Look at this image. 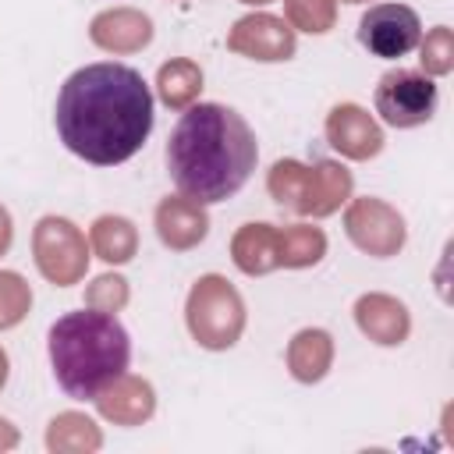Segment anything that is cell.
<instances>
[{"instance_id":"6da1fadb","label":"cell","mask_w":454,"mask_h":454,"mask_svg":"<svg viewBox=\"0 0 454 454\" xmlns=\"http://www.w3.org/2000/svg\"><path fill=\"white\" fill-rule=\"evenodd\" d=\"M53 121L74 156L96 167H117L131 160L153 131V92L128 64H85L60 85Z\"/></svg>"},{"instance_id":"7a4b0ae2","label":"cell","mask_w":454,"mask_h":454,"mask_svg":"<svg viewBox=\"0 0 454 454\" xmlns=\"http://www.w3.org/2000/svg\"><path fill=\"white\" fill-rule=\"evenodd\" d=\"M259 160L248 121L223 103H192L167 138V174L174 188L199 202H223L245 188Z\"/></svg>"},{"instance_id":"3957f363","label":"cell","mask_w":454,"mask_h":454,"mask_svg":"<svg viewBox=\"0 0 454 454\" xmlns=\"http://www.w3.org/2000/svg\"><path fill=\"white\" fill-rule=\"evenodd\" d=\"M50 362L60 390L74 401H96L128 372L131 340L114 312L82 309L50 326Z\"/></svg>"},{"instance_id":"277c9868","label":"cell","mask_w":454,"mask_h":454,"mask_svg":"<svg viewBox=\"0 0 454 454\" xmlns=\"http://www.w3.org/2000/svg\"><path fill=\"white\" fill-rule=\"evenodd\" d=\"M270 195L277 206L291 213H312L326 216L351 195V174L330 160H316L312 167L298 160H280L270 170Z\"/></svg>"},{"instance_id":"5b68a950","label":"cell","mask_w":454,"mask_h":454,"mask_svg":"<svg viewBox=\"0 0 454 454\" xmlns=\"http://www.w3.org/2000/svg\"><path fill=\"white\" fill-rule=\"evenodd\" d=\"M245 326V305L223 277H202L188 294V330L202 348H231Z\"/></svg>"},{"instance_id":"8992f818","label":"cell","mask_w":454,"mask_h":454,"mask_svg":"<svg viewBox=\"0 0 454 454\" xmlns=\"http://www.w3.org/2000/svg\"><path fill=\"white\" fill-rule=\"evenodd\" d=\"M372 103H376V114L390 128H419L436 114L440 92L426 71L397 67V71H387L380 78Z\"/></svg>"},{"instance_id":"52a82bcc","label":"cell","mask_w":454,"mask_h":454,"mask_svg":"<svg viewBox=\"0 0 454 454\" xmlns=\"http://www.w3.org/2000/svg\"><path fill=\"white\" fill-rule=\"evenodd\" d=\"M32 248H35V262H39V270H43L46 280H53L60 287L82 280L85 262H89V248H85V234L71 220H64V216H43L35 223Z\"/></svg>"},{"instance_id":"ba28073f","label":"cell","mask_w":454,"mask_h":454,"mask_svg":"<svg viewBox=\"0 0 454 454\" xmlns=\"http://www.w3.org/2000/svg\"><path fill=\"white\" fill-rule=\"evenodd\" d=\"M422 25L419 14L404 4H376L358 21V43L383 60H397L419 46Z\"/></svg>"},{"instance_id":"9c48e42d","label":"cell","mask_w":454,"mask_h":454,"mask_svg":"<svg viewBox=\"0 0 454 454\" xmlns=\"http://www.w3.org/2000/svg\"><path fill=\"white\" fill-rule=\"evenodd\" d=\"M344 223L348 238L369 255H394L404 245V220L380 199H355Z\"/></svg>"},{"instance_id":"30bf717a","label":"cell","mask_w":454,"mask_h":454,"mask_svg":"<svg viewBox=\"0 0 454 454\" xmlns=\"http://www.w3.org/2000/svg\"><path fill=\"white\" fill-rule=\"evenodd\" d=\"M227 46L252 60H287L294 53V28L273 14H248L231 28Z\"/></svg>"},{"instance_id":"8fae6325","label":"cell","mask_w":454,"mask_h":454,"mask_svg":"<svg viewBox=\"0 0 454 454\" xmlns=\"http://www.w3.org/2000/svg\"><path fill=\"white\" fill-rule=\"evenodd\" d=\"M326 138H330V145L337 153H344L351 160H369V156H376L383 149V135H380L376 121L355 103H340V106L330 110Z\"/></svg>"},{"instance_id":"7c38bea8","label":"cell","mask_w":454,"mask_h":454,"mask_svg":"<svg viewBox=\"0 0 454 454\" xmlns=\"http://www.w3.org/2000/svg\"><path fill=\"white\" fill-rule=\"evenodd\" d=\"M206 227H209V220H206L202 206L192 199H163L156 206V234L163 245H170L177 252L199 245L206 238Z\"/></svg>"},{"instance_id":"4fadbf2b","label":"cell","mask_w":454,"mask_h":454,"mask_svg":"<svg viewBox=\"0 0 454 454\" xmlns=\"http://www.w3.org/2000/svg\"><path fill=\"white\" fill-rule=\"evenodd\" d=\"M149 39H153V25L138 11H124V7L121 11H103L92 21V43L103 46V50H114V53L142 50Z\"/></svg>"},{"instance_id":"5bb4252c","label":"cell","mask_w":454,"mask_h":454,"mask_svg":"<svg viewBox=\"0 0 454 454\" xmlns=\"http://www.w3.org/2000/svg\"><path fill=\"white\" fill-rule=\"evenodd\" d=\"M355 319L362 326V333H369L376 344H401L408 337V312L401 301L387 298V294H365L355 305Z\"/></svg>"},{"instance_id":"9a60e30c","label":"cell","mask_w":454,"mask_h":454,"mask_svg":"<svg viewBox=\"0 0 454 454\" xmlns=\"http://www.w3.org/2000/svg\"><path fill=\"white\" fill-rule=\"evenodd\" d=\"M99 411L114 422H124V426H135L142 419L153 415V387L145 380H135V376H121L114 380L99 397H96Z\"/></svg>"},{"instance_id":"2e32d148","label":"cell","mask_w":454,"mask_h":454,"mask_svg":"<svg viewBox=\"0 0 454 454\" xmlns=\"http://www.w3.org/2000/svg\"><path fill=\"white\" fill-rule=\"evenodd\" d=\"M234 262L238 270L245 273H266L273 266H280V248H277V227L270 223H245L238 234H234Z\"/></svg>"},{"instance_id":"e0dca14e","label":"cell","mask_w":454,"mask_h":454,"mask_svg":"<svg viewBox=\"0 0 454 454\" xmlns=\"http://www.w3.org/2000/svg\"><path fill=\"white\" fill-rule=\"evenodd\" d=\"M330 355H333V348L323 330H301L287 348V365L298 380L312 383L330 369Z\"/></svg>"},{"instance_id":"ac0fdd59","label":"cell","mask_w":454,"mask_h":454,"mask_svg":"<svg viewBox=\"0 0 454 454\" xmlns=\"http://www.w3.org/2000/svg\"><path fill=\"white\" fill-rule=\"evenodd\" d=\"M92 248L106 262H128L138 248V234L124 216H99L92 223Z\"/></svg>"},{"instance_id":"d6986e66","label":"cell","mask_w":454,"mask_h":454,"mask_svg":"<svg viewBox=\"0 0 454 454\" xmlns=\"http://www.w3.org/2000/svg\"><path fill=\"white\" fill-rule=\"evenodd\" d=\"M156 85H160V96H163L167 106L184 110V106H192V99L202 89V71L192 60H170V64L160 67Z\"/></svg>"},{"instance_id":"ffe728a7","label":"cell","mask_w":454,"mask_h":454,"mask_svg":"<svg viewBox=\"0 0 454 454\" xmlns=\"http://www.w3.org/2000/svg\"><path fill=\"white\" fill-rule=\"evenodd\" d=\"M277 248H280V266H312L326 252V234L319 227H284L277 231Z\"/></svg>"},{"instance_id":"44dd1931","label":"cell","mask_w":454,"mask_h":454,"mask_svg":"<svg viewBox=\"0 0 454 454\" xmlns=\"http://www.w3.org/2000/svg\"><path fill=\"white\" fill-rule=\"evenodd\" d=\"M28 305H32L28 284L18 273H0V330L21 323V316L28 312Z\"/></svg>"},{"instance_id":"7402d4cb","label":"cell","mask_w":454,"mask_h":454,"mask_svg":"<svg viewBox=\"0 0 454 454\" xmlns=\"http://www.w3.org/2000/svg\"><path fill=\"white\" fill-rule=\"evenodd\" d=\"M287 21L305 32H326L333 25V0H284Z\"/></svg>"},{"instance_id":"603a6c76","label":"cell","mask_w":454,"mask_h":454,"mask_svg":"<svg viewBox=\"0 0 454 454\" xmlns=\"http://www.w3.org/2000/svg\"><path fill=\"white\" fill-rule=\"evenodd\" d=\"M454 64V39H450V28H433L422 43V67L429 74H447Z\"/></svg>"},{"instance_id":"cb8c5ba5","label":"cell","mask_w":454,"mask_h":454,"mask_svg":"<svg viewBox=\"0 0 454 454\" xmlns=\"http://www.w3.org/2000/svg\"><path fill=\"white\" fill-rule=\"evenodd\" d=\"M124 301H128V287H124L121 277H99V280L89 287V305H92V309L117 312Z\"/></svg>"},{"instance_id":"d4e9b609","label":"cell","mask_w":454,"mask_h":454,"mask_svg":"<svg viewBox=\"0 0 454 454\" xmlns=\"http://www.w3.org/2000/svg\"><path fill=\"white\" fill-rule=\"evenodd\" d=\"M11 234H14V231H11V216H7V209L0 206V255L11 248Z\"/></svg>"},{"instance_id":"484cf974","label":"cell","mask_w":454,"mask_h":454,"mask_svg":"<svg viewBox=\"0 0 454 454\" xmlns=\"http://www.w3.org/2000/svg\"><path fill=\"white\" fill-rule=\"evenodd\" d=\"M4 380H7V358H4V351H0V387H4Z\"/></svg>"},{"instance_id":"4316f807","label":"cell","mask_w":454,"mask_h":454,"mask_svg":"<svg viewBox=\"0 0 454 454\" xmlns=\"http://www.w3.org/2000/svg\"><path fill=\"white\" fill-rule=\"evenodd\" d=\"M241 4H270V0H241Z\"/></svg>"},{"instance_id":"83f0119b","label":"cell","mask_w":454,"mask_h":454,"mask_svg":"<svg viewBox=\"0 0 454 454\" xmlns=\"http://www.w3.org/2000/svg\"><path fill=\"white\" fill-rule=\"evenodd\" d=\"M344 4H362V0H344Z\"/></svg>"}]
</instances>
